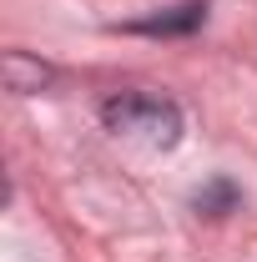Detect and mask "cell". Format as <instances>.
Wrapping results in <instances>:
<instances>
[{"mask_svg":"<svg viewBox=\"0 0 257 262\" xmlns=\"http://www.w3.org/2000/svg\"><path fill=\"white\" fill-rule=\"evenodd\" d=\"M101 121L116 136H136L146 146H177L182 141V106L152 91H116L101 106Z\"/></svg>","mask_w":257,"mask_h":262,"instance_id":"6da1fadb","label":"cell"},{"mask_svg":"<svg viewBox=\"0 0 257 262\" xmlns=\"http://www.w3.org/2000/svg\"><path fill=\"white\" fill-rule=\"evenodd\" d=\"M202 20H207V0H187V5H177V10H161V15L126 20L121 31H131V35H192Z\"/></svg>","mask_w":257,"mask_h":262,"instance_id":"7a4b0ae2","label":"cell"},{"mask_svg":"<svg viewBox=\"0 0 257 262\" xmlns=\"http://www.w3.org/2000/svg\"><path fill=\"white\" fill-rule=\"evenodd\" d=\"M0 76H5V91H15V96H35V91H46L56 81V71L40 56H26V51H5L0 56Z\"/></svg>","mask_w":257,"mask_h":262,"instance_id":"3957f363","label":"cell"},{"mask_svg":"<svg viewBox=\"0 0 257 262\" xmlns=\"http://www.w3.org/2000/svg\"><path fill=\"white\" fill-rule=\"evenodd\" d=\"M237 202H242V192H237V187H232L227 177H217V182H207V187H202V192L192 196V207L202 212V217H227V212H232Z\"/></svg>","mask_w":257,"mask_h":262,"instance_id":"277c9868","label":"cell"}]
</instances>
